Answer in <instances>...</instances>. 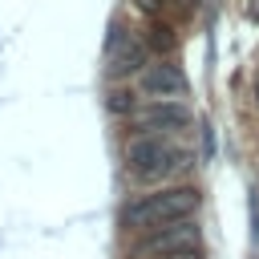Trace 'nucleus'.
<instances>
[{
    "instance_id": "7ed1b4c3",
    "label": "nucleus",
    "mask_w": 259,
    "mask_h": 259,
    "mask_svg": "<svg viewBox=\"0 0 259 259\" xmlns=\"http://www.w3.org/2000/svg\"><path fill=\"white\" fill-rule=\"evenodd\" d=\"M170 255H202V231L194 219L166 223L134 243V259H170Z\"/></svg>"
},
{
    "instance_id": "39448f33",
    "label": "nucleus",
    "mask_w": 259,
    "mask_h": 259,
    "mask_svg": "<svg viewBox=\"0 0 259 259\" xmlns=\"http://www.w3.org/2000/svg\"><path fill=\"white\" fill-rule=\"evenodd\" d=\"M194 121V113L182 105V101H146L130 113V125L134 134H174V130H186Z\"/></svg>"
},
{
    "instance_id": "20e7f679",
    "label": "nucleus",
    "mask_w": 259,
    "mask_h": 259,
    "mask_svg": "<svg viewBox=\"0 0 259 259\" xmlns=\"http://www.w3.org/2000/svg\"><path fill=\"white\" fill-rule=\"evenodd\" d=\"M146 57H150V49L138 40V32L130 28H121V24H113L109 28V40H105V73L117 81V77H134L138 69H146Z\"/></svg>"
},
{
    "instance_id": "423d86ee",
    "label": "nucleus",
    "mask_w": 259,
    "mask_h": 259,
    "mask_svg": "<svg viewBox=\"0 0 259 259\" xmlns=\"http://www.w3.org/2000/svg\"><path fill=\"white\" fill-rule=\"evenodd\" d=\"M138 93L150 97V101H178V97H186V77L174 65H146Z\"/></svg>"
},
{
    "instance_id": "0eeeda50",
    "label": "nucleus",
    "mask_w": 259,
    "mask_h": 259,
    "mask_svg": "<svg viewBox=\"0 0 259 259\" xmlns=\"http://www.w3.org/2000/svg\"><path fill=\"white\" fill-rule=\"evenodd\" d=\"M105 109L109 113H134L138 109V101H134V89H109V97H105Z\"/></svg>"
},
{
    "instance_id": "f03ea898",
    "label": "nucleus",
    "mask_w": 259,
    "mask_h": 259,
    "mask_svg": "<svg viewBox=\"0 0 259 259\" xmlns=\"http://www.w3.org/2000/svg\"><path fill=\"white\" fill-rule=\"evenodd\" d=\"M186 150L174 146L170 138H158V134H134L125 142V166L138 182H162L170 174H178L186 166Z\"/></svg>"
},
{
    "instance_id": "f257e3e1",
    "label": "nucleus",
    "mask_w": 259,
    "mask_h": 259,
    "mask_svg": "<svg viewBox=\"0 0 259 259\" xmlns=\"http://www.w3.org/2000/svg\"><path fill=\"white\" fill-rule=\"evenodd\" d=\"M198 214V190L194 186H162L154 194H138L121 206V223L130 231H158L166 223H182Z\"/></svg>"
},
{
    "instance_id": "1a4fd4ad",
    "label": "nucleus",
    "mask_w": 259,
    "mask_h": 259,
    "mask_svg": "<svg viewBox=\"0 0 259 259\" xmlns=\"http://www.w3.org/2000/svg\"><path fill=\"white\" fill-rule=\"evenodd\" d=\"M255 101H259V77H255Z\"/></svg>"
},
{
    "instance_id": "6e6552de",
    "label": "nucleus",
    "mask_w": 259,
    "mask_h": 259,
    "mask_svg": "<svg viewBox=\"0 0 259 259\" xmlns=\"http://www.w3.org/2000/svg\"><path fill=\"white\" fill-rule=\"evenodd\" d=\"M174 36H170V24H154V49H170Z\"/></svg>"
}]
</instances>
